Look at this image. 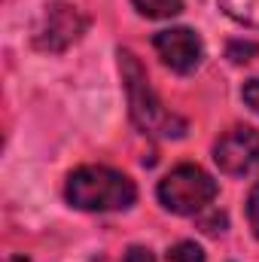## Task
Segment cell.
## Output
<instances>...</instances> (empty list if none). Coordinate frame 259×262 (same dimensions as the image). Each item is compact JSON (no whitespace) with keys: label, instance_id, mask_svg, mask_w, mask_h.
Wrapping results in <instances>:
<instances>
[{"label":"cell","instance_id":"6da1fadb","mask_svg":"<svg viewBox=\"0 0 259 262\" xmlns=\"http://www.w3.org/2000/svg\"><path fill=\"white\" fill-rule=\"evenodd\" d=\"M119 70H122L125 92H128V107L134 125L143 134H153V137H183L186 122L162 107V101L156 98V92L146 79V70L140 67V61L128 49H119Z\"/></svg>","mask_w":259,"mask_h":262},{"label":"cell","instance_id":"7a4b0ae2","mask_svg":"<svg viewBox=\"0 0 259 262\" xmlns=\"http://www.w3.org/2000/svg\"><path fill=\"white\" fill-rule=\"evenodd\" d=\"M134 198V183L122 171L104 165H85L67 177V201L79 210H125Z\"/></svg>","mask_w":259,"mask_h":262},{"label":"cell","instance_id":"3957f363","mask_svg":"<svg viewBox=\"0 0 259 262\" xmlns=\"http://www.w3.org/2000/svg\"><path fill=\"white\" fill-rule=\"evenodd\" d=\"M217 195V180L198 165H180L159 183V201L180 216L204 210Z\"/></svg>","mask_w":259,"mask_h":262},{"label":"cell","instance_id":"277c9868","mask_svg":"<svg viewBox=\"0 0 259 262\" xmlns=\"http://www.w3.org/2000/svg\"><path fill=\"white\" fill-rule=\"evenodd\" d=\"M85 31V18L76 6L70 3H49L40 15V25L34 28V46L43 52H64L67 46H73Z\"/></svg>","mask_w":259,"mask_h":262},{"label":"cell","instance_id":"5b68a950","mask_svg":"<svg viewBox=\"0 0 259 262\" xmlns=\"http://www.w3.org/2000/svg\"><path fill=\"white\" fill-rule=\"evenodd\" d=\"M213 162L223 174L244 177L259 168V131L256 128H232L226 131L213 146Z\"/></svg>","mask_w":259,"mask_h":262},{"label":"cell","instance_id":"8992f818","mask_svg":"<svg viewBox=\"0 0 259 262\" xmlns=\"http://www.w3.org/2000/svg\"><path fill=\"white\" fill-rule=\"evenodd\" d=\"M153 46H156L159 58L177 73H192L195 67L201 64V55H204V46H201L198 34L189 31V28L159 31L153 37Z\"/></svg>","mask_w":259,"mask_h":262},{"label":"cell","instance_id":"52a82bcc","mask_svg":"<svg viewBox=\"0 0 259 262\" xmlns=\"http://www.w3.org/2000/svg\"><path fill=\"white\" fill-rule=\"evenodd\" d=\"M220 6L232 21L244 28H259V0H220Z\"/></svg>","mask_w":259,"mask_h":262},{"label":"cell","instance_id":"ba28073f","mask_svg":"<svg viewBox=\"0 0 259 262\" xmlns=\"http://www.w3.org/2000/svg\"><path fill=\"white\" fill-rule=\"evenodd\" d=\"M146 18H174L183 12V0H131Z\"/></svg>","mask_w":259,"mask_h":262},{"label":"cell","instance_id":"9c48e42d","mask_svg":"<svg viewBox=\"0 0 259 262\" xmlns=\"http://www.w3.org/2000/svg\"><path fill=\"white\" fill-rule=\"evenodd\" d=\"M168 262H204V253L195 241H180L168 250Z\"/></svg>","mask_w":259,"mask_h":262},{"label":"cell","instance_id":"30bf717a","mask_svg":"<svg viewBox=\"0 0 259 262\" xmlns=\"http://www.w3.org/2000/svg\"><path fill=\"white\" fill-rule=\"evenodd\" d=\"M253 55H259V43H241V40L229 43V58H232L235 64H244V61H250Z\"/></svg>","mask_w":259,"mask_h":262},{"label":"cell","instance_id":"8fae6325","mask_svg":"<svg viewBox=\"0 0 259 262\" xmlns=\"http://www.w3.org/2000/svg\"><path fill=\"white\" fill-rule=\"evenodd\" d=\"M247 220H250L253 235L259 238V183L253 186V192H250V198H247Z\"/></svg>","mask_w":259,"mask_h":262},{"label":"cell","instance_id":"7c38bea8","mask_svg":"<svg viewBox=\"0 0 259 262\" xmlns=\"http://www.w3.org/2000/svg\"><path fill=\"white\" fill-rule=\"evenodd\" d=\"M241 98H244V104H247L253 113H259V76H256V79H250V82L244 85Z\"/></svg>","mask_w":259,"mask_h":262},{"label":"cell","instance_id":"4fadbf2b","mask_svg":"<svg viewBox=\"0 0 259 262\" xmlns=\"http://www.w3.org/2000/svg\"><path fill=\"white\" fill-rule=\"evenodd\" d=\"M122 262H156L149 247H128V253L122 256Z\"/></svg>","mask_w":259,"mask_h":262},{"label":"cell","instance_id":"5bb4252c","mask_svg":"<svg viewBox=\"0 0 259 262\" xmlns=\"http://www.w3.org/2000/svg\"><path fill=\"white\" fill-rule=\"evenodd\" d=\"M12 262H28V259H25V256H15V259H12Z\"/></svg>","mask_w":259,"mask_h":262}]
</instances>
